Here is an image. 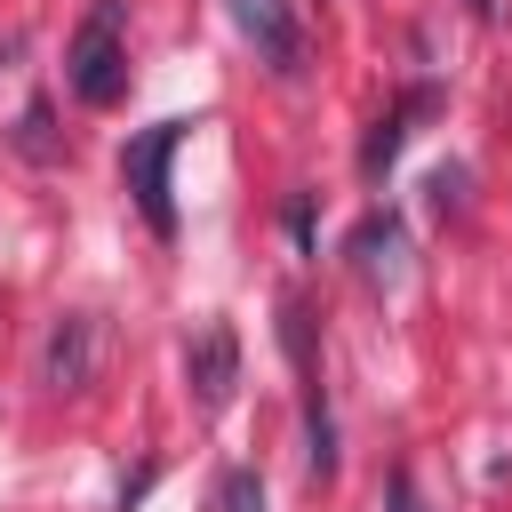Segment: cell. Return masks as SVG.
Returning a JSON list of instances; mask_svg holds the SVG:
<instances>
[{
	"label": "cell",
	"mask_w": 512,
	"mask_h": 512,
	"mask_svg": "<svg viewBox=\"0 0 512 512\" xmlns=\"http://www.w3.org/2000/svg\"><path fill=\"white\" fill-rule=\"evenodd\" d=\"M464 184H472L464 168H432V208H440V216H448V208H464Z\"/></svg>",
	"instance_id": "11"
},
{
	"label": "cell",
	"mask_w": 512,
	"mask_h": 512,
	"mask_svg": "<svg viewBox=\"0 0 512 512\" xmlns=\"http://www.w3.org/2000/svg\"><path fill=\"white\" fill-rule=\"evenodd\" d=\"M392 512H424V496H416V472H408V464H392Z\"/></svg>",
	"instance_id": "13"
},
{
	"label": "cell",
	"mask_w": 512,
	"mask_h": 512,
	"mask_svg": "<svg viewBox=\"0 0 512 512\" xmlns=\"http://www.w3.org/2000/svg\"><path fill=\"white\" fill-rule=\"evenodd\" d=\"M192 128H200V120H152L144 136L120 144V184H128L136 216L152 224V240H176V184H168V160L184 152Z\"/></svg>",
	"instance_id": "2"
},
{
	"label": "cell",
	"mask_w": 512,
	"mask_h": 512,
	"mask_svg": "<svg viewBox=\"0 0 512 512\" xmlns=\"http://www.w3.org/2000/svg\"><path fill=\"white\" fill-rule=\"evenodd\" d=\"M232 24L248 32V48H256L280 80H296V72H304V24H296V8H288V0H232Z\"/></svg>",
	"instance_id": "6"
},
{
	"label": "cell",
	"mask_w": 512,
	"mask_h": 512,
	"mask_svg": "<svg viewBox=\"0 0 512 512\" xmlns=\"http://www.w3.org/2000/svg\"><path fill=\"white\" fill-rule=\"evenodd\" d=\"M64 88L88 112H112L128 96V0H88V16L64 40Z\"/></svg>",
	"instance_id": "1"
},
{
	"label": "cell",
	"mask_w": 512,
	"mask_h": 512,
	"mask_svg": "<svg viewBox=\"0 0 512 512\" xmlns=\"http://www.w3.org/2000/svg\"><path fill=\"white\" fill-rule=\"evenodd\" d=\"M152 480H160V464H136V472L120 480V512H136V504L152 496Z\"/></svg>",
	"instance_id": "12"
},
{
	"label": "cell",
	"mask_w": 512,
	"mask_h": 512,
	"mask_svg": "<svg viewBox=\"0 0 512 512\" xmlns=\"http://www.w3.org/2000/svg\"><path fill=\"white\" fill-rule=\"evenodd\" d=\"M16 144H24L32 160H48V152H56V144H48V104H32V112L16 120Z\"/></svg>",
	"instance_id": "10"
},
{
	"label": "cell",
	"mask_w": 512,
	"mask_h": 512,
	"mask_svg": "<svg viewBox=\"0 0 512 512\" xmlns=\"http://www.w3.org/2000/svg\"><path fill=\"white\" fill-rule=\"evenodd\" d=\"M288 232H296V248H312V192L288 200Z\"/></svg>",
	"instance_id": "14"
},
{
	"label": "cell",
	"mask_w": 512,
	"mask_h": 512,
	"mask_svg": "<svg viewBox=\"0 0 512 512\" xmlns=\"http://www.w3.org/2000/svg\"><path fill=\"white\" fill-rule=\"evenodd\" d=\"M208 512H264V480H256V464H224L216 488H208Z\"/></svg>",
	"instance_id": "9"
},
{
	"label": "cell",
	"mask_w": 512,
	"mask_h": 512,
	"mask_svg": "<svg viewBox=\"0 0 512 512\" xmlns=\"http://www.w3.org/2000/svg\"><path fill=\"white\" fill-rule=\"evenodd\" d=\"M280 344H288V368H296V392H304V464H312V480H328L336 472V416H328V384H320L312 304L304 296H280Z\"/></svg>",
	"instance_id": "3"
},
{
	"label": "cell",
	"mask_w": 512,
	"mask_h": 512,
	"mask_svg": "<svg viewBox=\"0 0 512 512\" xmlns=\"http://www.w3.org/2000/svg\"><path fill=\"white\" fill-rule=\"evenodd\" d=\"M184 384H192V408L200 416H224L232 408V384H240V336H232V320H200L184 336Z\"/></svg>",
	"instance_id": "4"
},
{
	"label": "cell",
	"mask_w": 512,
	"mask_h": 512,
	"mask_svg": "<svg viewBox=\"0 0 512 512\" xmlns=\"http://www.w3.org/2000/svg\"><path fill=\"white\" fill-rule=\"evenodd\" d=\"M464 8H472V16H480V24H488V16H496V0H464Z\"/></svg>",
	"instance_id": "15"
},
{
	"label": "cell",
	"mask_w": 512,
	"mask_h": 512,
	"mask_svg": "<svg viewBox=\"0 0 512 512\" xmlns=\"http://www.w3.org/2000/svg\"><path fill=\"white\" fill-rule=\"evenodd\" d=\"M432 112H440V88H432V80H416V88H400V96H392V112H384V120L368 128V144H360V184H368V192H384V176H392V160H400L408 128H416V120H432Z\"/></svg>",
	"instance_id": "5"
},
{
	"label": "cell",
	"mask_w": 512,
	"mask_h": 512,
	"mask_svg": "<svg viewBox=\"0 0 512 512\" xmlns=\"http://www.w3.org/2000/svg\"><path fill=\"white\" fill-rule=\"evenodd\" d=\"M344 256L360 264V280H392V272H400V216H392V208H368V216L352 224Z\"/></svg>",
	"instance_id": "8"
},
{
	"label": "cell",
	"mask_w": 512,
	"mask_h": 512,
	"mask_svg": "<svg viewBox=\"0 0 512 512\" xmlns=\"http://www.w3.org/2000/svg\"><path fill=\"white\" fill-rule=\"evenodd\" d=\"M96 376V312H56L48 344H40V384L48 392H80Z\"/></svg>",
	"instance_id": "7"
}]
</instances>
